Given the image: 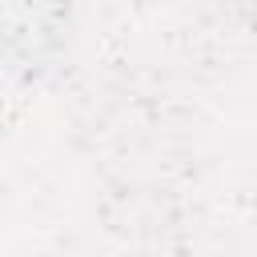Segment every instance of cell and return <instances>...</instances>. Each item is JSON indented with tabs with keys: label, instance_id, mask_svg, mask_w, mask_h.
<instances>
[]
</instances>
